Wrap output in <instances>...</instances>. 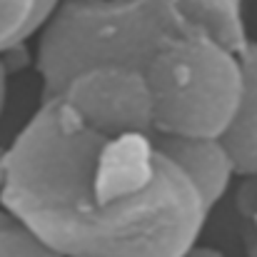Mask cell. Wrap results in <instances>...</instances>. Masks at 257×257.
I'll list each match as a JSON object with an SVG mask.
<instances>
[{
    "mask_svg": "<svg viewBox=\"0 0 257 257\" xmlns=\"http://www.w3.org/2000/svg\"><path fill=\"white\" fill-rule=\"evenodd\" d=\"M0 205L60 257H182L212 212L155 130H92L58 97L0 150Z\"/></svg>",
    "mask_w": 257,
    "mask_h": 257,
    "instance_id": "cell-1",
    "label": "cell"
},
{
    "mask_svg": "<svg viewBox=\"0 0 257 257\" xmlns=\"http://www.w3.org/2000/svg\"><path fill=\"white\" fill-rule=\"evenodd\" d=\"M180 33L195 28L170 0H63L38 35L40 100L55 97L73 75L95 65L145 70Z\"/></svg>",
    "mask_w": 257,
    "mask_h": 257,
    "instance_id": "cell-2",
    "label": "cell"
},
{
    "mask_svg": "<svg viewBox=\"0 0 257 257\" xmlns=\"http://www.w3.org/2000/svg\"><path fill=\"white\" fill-rule=\"evenodd\" d=\"M163 138L222 140L242 100V58L207 33H180L145 65Z\"/></svg>",
    "mask_w": 257,
    "mask_h": 257,
    "instance_id": "cell-3",
    "label": "cell"
},
{
    "mask_svg": "<svg viewBox=\"0 0 257 257\" xmlns=\"http://www.w3.org/2000/svg\"><path fill=\"white\" fill-rule=\"evenodd\" d=\"M78 120L100 133H153L155 100L143 70L95 65L73 75L55 95Z\"/></svg>",
    "mask_w": 257,
    "mask_h": 257,
    "instance_id": "cell-4",
    "label": "cell"
},
{
    "mask_svg": "<svg viewBox=\"0 0 257 257\" xmlns=\"http://www.w3.org/2000/svg\"><path fill=\"white\" fill-rule=\"evenodd\" d=\"M160 138L165 153L182 168V172L202 192L205 202L215 205L227 195L232 180L237 177L235 163L222 140H182V138Z\"/></svg>",
    "mask_w": 257,
    "mask_h": 257,
    "instance_id": "cell-5",
    "label": "cell"
},
{
    "mask_svg": "<svg viewBox=\"0 0 257 257\" xmlns=\"http://www.w3.org/2000/svg\"><path fill=\"white\" fill-rule=\"evenodd\" d=\"M242 58V100L230 130L222 135V143L235 163L237 177H257V43L240 53Z\"/></svg>",
    "mask_w": 257,
    "mask_h": 257,
    "instance_id": "cell-6",
    "label": "cell"
},
{
    "mask_svg": "<svg viewBox=\"0 0 257 257\" xmlns=\"http://www.w3.org/2000/svg\"><path fill=\"white\" fill-rule=\"evenodd\" d=\"M180 15L195 28L235 53L250 45L245 25V0H170Z\"/></svg>",
    "mask_w": 257,
    "mask_h": 257,
    "instance_id": "cell-7",
    "label": "cell"
},
{
    "mask_svg": "<svg viewBox=\"0 0 257 257\" xmlns=\"http://www.w3.org/2000/svg\"><path fill=\"white\" fill-rule=\"evenodd\" d=\"M63 0H0V55L23 50L43 33Z\"/></svg>",
    "mask_w": 257,
    "mask_h": 257,
    "instance_id": "cell-8",
    "label": "cell"
},
{
    "mask_svg": "<svg viewBox=\"0 0 257 257\" xmlns=\"http://www.w3.org/2000/svg\"><path fill=\"white\" fill-rule=\"evenodd\" d=\"M0 257H60L25 220L0 207Z\"/></svg>",
    "mask_w": 257,
    "mask_h": 257,
    "instance_id": "cell-9",
    "label": "cell"
},
{
    "mask_svg": "<svg viewBox=\"0 0 257 257\" xmlns=\"http://www.w3.org/2000/svg\"><path fill=\"white\" fill-rule=\"evenodd\" d=\"M235 210L240 215L242 235L257 240V177H242L235 190Z\"/></svg>",
    "mask_w": 257,
    "mask_h": 257,
    "instance_id": "cell-10",
    "label": "cell"
},
{
    "mask_svg": "<svg viewBox=\"0 0 257 257\" xmlns=\"http://www.w3.org/2000/svg\"><path fill=\"white\" fill-rule=\"evenodd\" d=\"M20 53H25V48L23 50H15V53H8V55H0V117H3L5 105H8V80L20 68L18 63H13V58H18Z\"/></svg>",
    "mask_w": 257,
    "mask_h": 257,
    "instance_id": "cell-11",
    "label": "cell"
},
{
    "mask_svg": "<svg viewBox=\"0 0 257 257\" xmlns=\"http://www.w3.org/2000/svg\"><path fill=\"white\" fill-rule=\"evenodd\" d=\"M242 245H245V252H247V257H257V240H252V237H245V235H242Z\"/></svg>",
    "mask_w": 257,
    "mask_h": 257,
    "instance_id": "cell-12",
    "label": "cell"
}]
</instances>
